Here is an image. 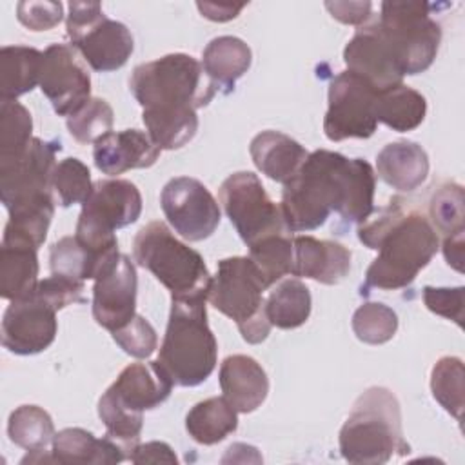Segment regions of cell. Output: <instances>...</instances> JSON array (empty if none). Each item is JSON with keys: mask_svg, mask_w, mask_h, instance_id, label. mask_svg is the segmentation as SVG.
<instances>
[{"mask_svg": "<svg viewBox=\"0 0 465 465\" xmlns=\"http://www.w3.org/2000/svg\"><path fill=\"white\" fill-rule=\"evenodd\" d=\"M376 174L363 158L318 149L283 183L282 214L289 232L312 231L334 211L349 223L365 222L374 211Z\"/></svg>", "mask_w": 465, "mask_h": 465, "instance_id": "cell-1", "label": "cell"}, {"mask_svg": "<svg viewBox=\"0 0 465 465\" xmlns=\"http://www.w3.org/2000/svg\"><path fill=\"white\" fill-rule=\"evenodd\" d=\"M358 238L365 247L378 251L365 272V291H396L411 285L440 245L430 222L400 196L391 198L374 218L361 222Z\"/></svg>", "mask_w": 465, "mask_h": 465, "instance_id": "cell-2", "label": "cell"}, {"mask_svg": "<svg viewBox=\"0 0 465 465\" xmlns=\"http://www.w3.org/2000/svg\"><path fill=\"white\" fill-rule=\"evenodd\" d=\"M409 450L398 398L385 387H369L360 394L340 430L341 456L349 463L380 465Z\"/></svg>", "mask_w": 465, "mask_h": 465, "instance_id": "cell-3", "label": "cell"}, {"mask_svg": "<svg viewBox=\"0 0 465 465\" xmlns=\"http://www.w3.org/2000/svg\"><path fill=\"white\" fill-rule=\"evenodd\" d=\"M218 343L207 323L205 298L171 300L158 361L174 385L196 387L214 371Z\"/></svg>", "mask_w": 465, "mask_h": 465, "instance_id": "cell-4", "label": "cell"}, {"mask_svg": "<svg viewBox=\"0 0 465 465\" xmlns=\"http://www.w3.org/2000/svg\"><path fill=\"white\" fill-rule=\"evenodd\" d=\"M129 89L143 111H196L218 93L202 64L185 53H171L136 65Z\"/></svg>", "mask_w": 465, "mask_h": 465, "instance_id": "cell-5", "label": "cell"}, {"mask_svg": "<svg viewBox=\"0 0 465 465\" xmlns=\"http://www.w3.org/2000/svg\"><path fill=\"white\" fill-rule=\"evenodd\" d=\"M133 256L171 292V300H207L213 276L202 254L180 242L163 222H151L136 232Z\"/></svg>", "mask_w": 465, "mask_h": 465, "instance_id": "cell-6", "label": "cell"}, {"mask_svg": "<svg viewBox=\"0 0 465 465\" xmlns=\"http://www.w3.org/2000/svg\"><path fill=\"white\" fill-rule=\"evenodd\" d=\"M267 283L249 256H232L218 262L207 300L214 309L234 320L247 343H262L271 331L263 291Z\"/></svg>", "mask_w": 465, "mask_h": 465, "instance_id": "cell-7", "label": "cell"}, {"mask_svg": "<svg viewBox=\"0 0 465 465\" xmlns=\"http://www.w3.org/2000/svg\"><path fill=\"white\" fill-rule=\"evenodd\" d=\"M432 7L420 0H387L380 5L378 31L403 76L427 71L438 54L441 27L430 16Z\"/></svg>", "mask_w": 465, "mask_h": 465, "instance_id": "cell-8", "label": "cell"}, {"mask_svg": "<svg viewBox=\"0 0 465 465\" xmlns=\"http://www.w3.org/2000/svg\"><path fill=\"white\" fill-rule=\"evenodd\" d=\"M140 213L142 194L133 182L122 178L98 180L82 203L74 238L102 256L118 254L114 231L134 223Z\"/></svg>", "mask_w": 465, "mask_h": 465, "instance_id": "cell-9", "label": "cell"}, {"mask_svg": "<svg viewBox=\"0 0 465 465\" xmlns=\"http://www.w3.org/2000/svg\"><path fill=\"white\" fill-rule=\"evenodd\" d=\"M67 7V36L91 69L109 73L124 67L134 49L127 25L107 18L98 2H69Z\"/></svg>", "mask_w": 465, "mask_h": 465, "instance_id": "cell-10", "label": "cell"}, {"mask_svg": "<svg viewBox=\"0 0 465 465\" xmlns=\"http://www.w3.org/2000/svg\"><path fill=\"white\" fill-rule=\"evenodd\" d=\"M220 203L247 247L272 236L289 232L280 205H276L260 178L251 171L229 174L218 191Z\"/></svg>", "mask_w": 465, "mask_h": 465, "instance_id": "cell-11", "label": "cell"}, {"mask_svg": "<svg viewBox=\"0 0 465 465\" xmlns=\"http://www.w3.org/2000/svg\"><path fill=\"white\" fill-rule=\"evenodd\" d=\"M376 100L378 89L371 82L347 69L338 73L329 84L325 136L331 142L372 136L378 127Z\"/></svg>", "mask_w": 465, "mask_h": 465, "instance_id": "cell-12", "label": "cell"}, {"mask_svg": "<svg viewBox=\"0 0 465 465\" xmlns=\"http://www.w3.org/2000/svg\"><path fill=\"white\" fill-rule=\"evenodd\" d=\"M60 142H44L33 136L16 154L0 156V200L7 213L15 207L54 196L51 187L54 156Z\"/></svg>", "mask_w": 465, "mask_h": 465, "instance_id": "cell-13", "label": "cell"}, {"mask_svg": "<svg viewBox=\"0 0 465 465\" xmlns=\"http://www.w3.org/2000/svg\"><path fill=\"white\" fill-rule=\"evenodd\" d=\"M162 211L171 227L189 242L209 238L222 218L220 205L209 189L196 178H171L160 193Z\"/></svg>", "mask_w": 465, "mask_h": 465, "instance_id": "cell-14", "label": "cell"}, {"mask_svg": "<svg viewBox=\"0 0 465 465\" xmlns=\"http://www.w3.org/2000/svg\"><path fill=\"white\" fill-rule=\"evenodd\" d=\"M58 311L38 287L29 296L13 300L2 318V345L20 356L45 351L56 338Z\"/></svg>", "mask_w": 465, "mask_h": 465, "instance_id": "cell-15", "label": "cell"}, {"mask_svg": "<svg viewBox=\"0 0 465 465\" xmlns=\"http://www.w3.org/2000/svg\"><path fill=\"white\" fill-rule=\"evenodd\" d=\"M40 89L60 116H71L91 98V76L73 45L51 44L44 51Z\"/></svg>", "mask_w": 465, "mask_h": 465, "instance_id": "cell-16", "label": "cell"}, {"mask_svg": "<svg viewBox=\"0 0 465 465\" xmlns=\"http://www.w3.org/2000/svg\"><path fill=\"white\" fill-rule=\"evenodd\" d=\"M136 267L127 254L120 252V256L94 278V322L111 332L129 323L136 314Z\"/></svg>", "mask_w": 465, "mask_h": 465, "instance_id": "cell-17", "label": "cell"}, {"mask_svg": "<svg viewBox=\"0 0 465 465\" xmlns=\"http://www.w3.org/2000/svg\"><path fill=\"white\" fill-rule=\"evenodd\" d=\"M173 385V378L158 360L136 361L122 369L105 394L122 409L143 416L145 411L156 409L171 396Z\"/></svg>", "mask_w": 465, "mask_h": 465, "instance_id": "cell-18", "label": "cell"}, {"mask_svg": "<svg viewBox=\"0 0 465 465\" xmlns=\"http://www.w3.org/2000/svg\"><path fill=\"white\" fill-rule=\"evenodd\" d=\"M343 62L347 71L365 78L378 91L403 84V74L396 67L376 22L356 29L343 49Z\"/></svg>", "mask_w": 465, "mask_h": 465, "instance_id": "cell-19", "label": "cell"}, {"mask_svg": "<svg viewBox=\"0 0 465 465\" xmlns=\"http://www.w3.org/2000/svg\"><path fill=\"white\" fill-rule=\"evenodd\" d=\"M160 147L147 133L138 129L111 131L98 138L93 147V160L98 171L109 176L122 174L131 169H147L156 163Z\"/></svg>", "mask_w": 465, "mask_h": 465, "instance_id": "cell-20", "label": "cell"}, {"mask_svg": "<svg viewBox=\"0 0 465 465\" xmlns=\"http://www.w3.org/2000/svg\"><path fill=\"white\" fill-rule=\"evenodd\" d=\"M292 276H305L325 285L340 283L351 271V251L332 240L292 236Z\"/></svg>", "mask_w": 465, "mask_h": 465, "instance_id": "cell-21", "label": "cell"}, {"mask_svg": "<svg viewBox=\"0 0 465 465\" xmlns=\"http://www.w3.org/2000/svg\"><path fill=\"white\" fill-rule=\"evenodd\" d=\"M220 389L236 412L256 411L269 394V378L251 356L232 354L220 365Z\"/></svg>", "mask_w": 465, "mask_h": 465, "instance_id": "cell-22", "label": "cell"}, {"mask_svg": "<svg viewBox=\"0 0 465 465\" xmlns=\"http://www.w3.org/2000/svg\"><path fill=\"white\" fill-rule=\"evenodd\" d=\"M378 176L396 191H416L429 174V156L421 145L398 140L383 145L376 156Z\"/></svg>", "mask_w": 465, "mask_h": 465, "instance_id": "cell-23", "label": "cell"}, {"mask_svg": "<svg viewBox=\"0 0 465 465\" xmlns=\"http://www.w3.org/2000/svg\"><path fill=\"white\" fill-rule=\"evenodd\" d=\"M254 165L271 180L287 183L303 165L309 153L294 138L280 131H262L249 145Z\"/></svg>", "mask_w": 465, "mask_h": 465, "instance_id": "cell-24", "label": "cell"}, {"mask_svg": "<svg viewBox=\"0 0 465 465\" xmlns=\"http://www.w3.org/2000/svg\"><path fill=\"white\" fill-rule=\"evenodd\" d=\"M53 458L54 463L65 465H85V463H120L129 460L127 452L111 438H94L93 432L80 427H67L54 434L53 438Z\"/></svg>", "mask_w": 465, "mask_h": 465, "instance_id": "cell-25", "label": "cell"}, {"mask_svg": "<svg viewBox=\"0 0 465 465\" xmlns=\"http://www.w3.org/2000/svg\"><path fill=\"white\" fill-rule=\"evenodd\" d=\"M252 62L251 47L238 36H216L202 53V67L216 91L231 93Z\"/></svg>", "mask_w": 465, "mask_h": 465, "instance_id": "cell-26", "label": "cell"}, {"mask_svg": "<svg viewBox=\"0 0 465 465\" xmlns=\"http://www.w3.org/2000/svg\"><path fill=\"white\" fill-rule=\"evenodd\" d=\"M44 53L29 45H4L0 51V96L16 100L40 85Z\"/></svg>", "mask_w": 465, "mask_h": 465, "instance_id": "cell-27", "label": "cell"}, {"mask_svg": "<svg viewBox=\"0 0 465 465\" xmlns=\"http://www.w3.org/2000/svg\"><path fill=\"white\" fill-rule=\"evenodd\" d=\"M53 214L54 196H45L11 209L4 229L2 245H20L38 251V247L45 242Z\"/></svg>", "mask_w": 465, "mask_h": 465, "instance_id": "cell-28", "label": "cell"}, {"mask_svg": "<svg viewBox=\"0 0 465 465\" xmlns=\"http://www.w3.org/2000/svg\"><path fill=\"white\" fill-rule=\"evenodd\" d=\"M238 427V412L223 396L198 401L185 416L189 436L202 445H214L225 440Z\"/></svg>", "mask_w": 465, "mask_h": 465, "instance_id": "cell-29", "label": "cell"}, {"mask_svg": "<svg viewBox=\"0 0 465 465\" xmlns=\"http://www.w3.org/2000/svg\"><path fill=\"white\" fill-rule=\"evenodd\" d=\"M427 114V102L416 89L398 84L378 91L376 118L392 131L407 133L421 125Z\"/></svg>", "mask_w": 465, "mask_h": 465, "instance_id": "cell-30", "label": "cell"}, {"mask_svg": "<svg viewBox=\"0 0 465 465\" xmlns=\"http://www.w3.org/2000/svg\"><path fill=\"white\" fill-rule=\"evenodd\" d=\"M118 254L102 256L82 245L74 236H64L54 242L49 249V267L51 274L65 276L76 282L94 280L109 263H113Z\"/></svg>", "mask_w": 465, "mask_h": 465, "instance_id": "cell-31", "label": "cell"}, {"mask_svg": "<svg viewBox=\"0 0 465 465\" xmlns=\"http://www.w3.org/2000/svg\"><path fill=\"white\" fill-rule=\"evenodd\" d=\"M311 292L298 278H282L265 298V311L271 325L278 329H296L311 316Z\"/></svg>", "mask_w": 465, "mask_h": 465, "instance_id": "cell-32", "label": "cell"}, {"mask_svg": "<svg viewBox=\"0 0 465 465\" xmlns=\"http://www.w3.org/2000/svg\"><path fill=\"white\" fill-rule=\"evenodd\" d=\"M36 249L20 245L0 247V296L13 302L29 296L38 285Z\"/></svg>", "mask_w": 465, "mask_h": 465, "instance_id": "cell-33", "label": "cell"}, {"mask_svg": "<svg viewBox=\"0 0 465 465\" xmlns=\"http://www.w3.org/2000/svg\"><path fill=\"white\" fill-rule=\"evenodd\" d=\"M142 120L154 145L165 151L187 145L198 131V114L194 109L142 111Z\"/></svg>", "mask_w": 465, "mask_h": 465, "instance_id": "cell-34", "label": "cell"}, {"mask_svg": "<svg viewBox=\"0 0 465 465\" xmlns=\"http://www.w3.org/2000/svg\"><path fill=\"white\" fill-rule=\"evenodd\" d=\"M54 434L53 418L38 405H20L9 416L7 436L27 452L47 449Z\"/></svg>", "mask_w": 465, "mask_h": 465, "instance_id": "cell-35", "label": "cell"}, {"mask_svg": "<svg viewBox=\"0 0 465 465\" xmlns=\"http://www.w3.org/2000/svg\"><path fill=\"white\" fill-rule=\"evenodd\" d=\"M249 258L254 262L267 287L271 289L283 276H292V236H289L287 232L267 236L249 247Z\"/></svg>", "mask_w": 465, "mask_h": 465, "instance_id": "cell-36", "label": "cell"}, {"mask_svg": "<svg viewBox=\"0 0 465 465\" xmlns=\"http://www.w3.org/2000/svg\"><path fill=\"white\" fill-rule=\"evenodd\" d=\"M463 187L454 182L440 185L430 198L429 214L434 231L441 232L443 242L463 238Z\"/></svg>", "mask_w": 465, "mask_h": 465, "instance_id": "cell-37", "label": "cell"}, {"mask_svg": "<svg viewBox=\"0 0 465 465\" xmlns=\"http://www.w3.org/2000/svg\"><path fill=\"white\" fill-rule=\"evenodd\" d=\"M463 361L456 356L440 358L430 371V391L434 400L458 421L463 412Z\"/></svg>", "mask_w": 465, "mask_h": 465, "instance_id": "cell-38", "label": "cell"}, {"mask_svg": "<svg viewBox=\"0 0 465 465\" xmlns=\"http://www.w3.org/2000/svg\"><path fill=\"white\" fill-rule=\"evenodd\" d=\"M93 185L89 167L78 158H64L53 171V194L62 207L84 203L89 198Z\"/></svg>", "mask_w": 465, "mask_h": 465, "instance_id": "cell-39", "label": "cell"}, {"mask_svg": "<svg viewBox=\"0 0 465 465\" xmlns=\"http://www.w3.org/2000/svg\"><path fill=\"white\" fill-rule=\"evenodd\" d=\"M352 331L356 338L369 345H381L398 331L396 312L380 302L361 303L352 314Z\"/></svg>", "mask_w": 465, "mask_h": 465, "instance_id": "cell-40", "label": "cell"}, {"mask_svg": "<svg viewBox=\"0 0 465 465\" xmlns=\"http://www.w3.org/2000/svg\"><path fill=\"white\" fill-rule=\"evenodd\" d=\"M113 122V107L104 98L96 96H91L76 113L65 120L71 136L78 143H94L98 138L111 133Z\"/></svg>", "mask_w": 465, "mask_h": 465, "instance_id": "cell-41", "label": "cell"}, {"mask_svg": "<svg viewBox=\"0 0 465 465\" xmlns=\"http://www.w3.org/2000/svg\"><path fill=\"white\" fill-rule=\"evenodd\" d=\"M98 416L105 425V436L116 441L127 452V456H131V452L140 443L143 416L122 409L105 392L98 400Z\"/></svg>", "mask_w": 465, "mask_h": 465, "instance_id": "cell-42", "label": "cell"}, {"mask_svg": "<svg viewBox=\"0 0 465 465\" xmlns=\"http://www.w3.org/2000/svg\"><path fill=\"white\" fill-rule=\"evenodd\" d=\"M33 118L31 113L16 100H2L0 104V156H11L25 149L31 142Z\"/></svg>", "mask_w": 465, "mask_h": 465, "instance_id": "cell-43", "label": "cell"}, {"mask_svg": "<svg viewBox=\"0 0 465 465\" xmlns=\"http://www.w3.org/2000/svg\"><path fill=\"white\" fill-rule=\"evenodd\" d=\"M111 334L124 352L138 360L149 358L158 345V336L154 327L140 314H134V318L129 323H125L124 327H120Z\"/></svg>", "mask_w": 465, "mask_h": 465, "instance_id": "cell-44", "label": "cell"}, {"mask_svg": "<svg viewBox=\"0 0 465 465\" xmlns=\"http://www.w3.org/2000/svg\"><path fill=\"white\" fill-rule=\"evenodd\" d=\"M463 287H423V303L425 307L447 320L463 325Z\"/></svg>", "mask_w": 465, "mask_h": 465, "instance_id": "cell-45", "label": "cell"}, {"mask_svg": "<svg viewBox=\"0 0 465 465\" xmlns=\"http://www.w3.org/2000/svg\"><path fill=\"white\" fill-rule=\"evenodd\" d=\"M62 2H18L16 18L31 31H49L62 22Z\"/></svg>", "mask_w": 465, "mask_h": 465, "instance_id": "cell-46", "label": "cell"}, {"mask_svg": "<svg viewBox=\"0 0 465 465\" xmlns=\"http://www.w3.org/2000/svg\"><path fill=\"white\" fill-rule=\"evenodd\" d=\"M325 7L332 18L358 27L365 25L372 16L371 2H325Z\"/></svg>", "mask_w": 465, "mask_h": 465, "instance_id": "cell-47", "label": "cell"}, {"mask_svg": "<svg viewBox=\"0 0 465 465\" xmlns=\"http://www.w3.org/2000/svg\"><path fill=\"white\" fill-rule=\"evenodd\" d=\"M129 460L133 463H178L174 450L165 441H147L143 445H136L131 452Z\"/></svg>", "mask_w": 465, "mask_h": 465, "instance_id": "cell-48", "label": "cell"}, {"mask_svg": "<svg viewBox=\"0 0 465 465\" xmlns=\"http://www.w3.org/2000/svg\"><path fill=\"white\" fill-rule=\"evenodd\" d=\"M196 7L200 9L202 16L213 22H229L240 15L245 4H231V2H198Z\"/></svg>", "mask_w": 465, "mask_h": 465, "instance_id": "cell-49", "label": "cell"}]
</instances>
